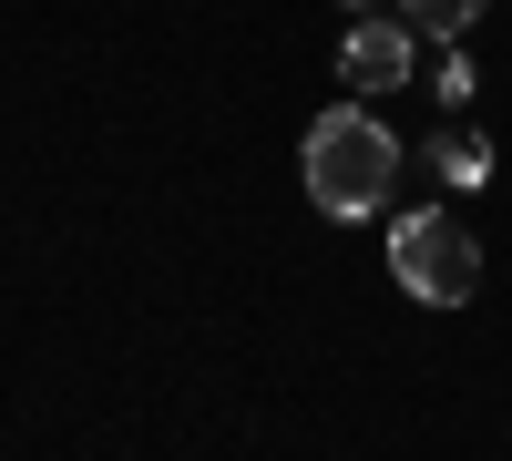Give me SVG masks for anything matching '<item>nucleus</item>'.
Wrapping results in <instances>:
<instances>
[{
  "label": "nucleus",
  "instance_id": "7ed1b4c3",
  "mask_svg": "<svg viewBox=\"0 0 512 461\" xmlns=\"http://www.w3.org/2000/svg\"><path fill=\"white\" fill-rule=\"evenodd\" d=\"M410 41H420L410 21H359V31H349V52H338V72L359 82V103H369V93H400V82H420Z\"/></svg>",
  "mask_w": 512,
  "mask_h": 461
},
{
  "label": "nucleus",
  "instance_id": "39448f33",
  "mask_svg": "<svg viewBox=\"0 0 512 461\" xmlns=\"http://www.w3.org/2000/svg\"><path fill=\"white\" fill-rule=\"evenodd\" d=\"M482 11H492V0H400V21H410L420 41H441V52H451V41H461V31H472Z\"/></svg>",
  "mask_w": 512,
  "mask_h": 461
},
{
  "label": "nucleus",
  "instance_id": "423d86ee",
  "mask_svg": "<svg viewBox=\"0 0 512 461\" xmlns=\"http://www.w3.org/2000/svg\"><path fill=\"white\" fill-rule=\"evenodd\" d=\"M420 82H431V93H441V123H451L461 103H472V82H482V72H472V62H461V41H451V52H441L431 72H420Z\"/></svg>",
  "mask_w": 512,
  "mask_h": 461
},
{
  "label": "nucleus",
  "instance_id": "f03ea898",
  "mask_svg": "<svg viewBox=\"0 0 512 461\" xmlns=\"http://www.w3.org/2000/svg\"><path fill=\"white\" fill-rule=\"evenodd\" d=\"M390 277L410 287L420 308H472V298H482V236L420 205V216L390 226Z\"/></svg>",
  "mask_w": 512,
  "mask_h": 461
},
{
  "label": "nucleus",
  "instance_id": "0eeeda50",
  "mask_svg": "<svg viewBox=\"0 0 512 461\" xmlns=\"http://www.w3.org/2000/svg\"><path fill=\"white\" fill-rule=\"evenodd\" d=\"M349 11H359V21H369V0H349Z\"/></svg>",
  "mask_w": 512,
  "mask_h": 461
},
{
  "label": "nucleus",
  "instance_id": "f257e3e1",
  "mask_svg": "<svg viewBox=\"0 0 512 461\" xmlns=\"http://www.w3.org/2000/svg\"><path fill=\"white\" fill-rule=\"evenodd\" d=\"M390 185H400V134L369 103H338V113L308 123V205H318V216L359 226V216L390 205Z\"/></svg>",
  "mask_w": 512,
  "mask_h": 461
},
{
  "label": "nucleus",
  "instance_id": "20e7f679",
  "mask_svg": "<svg viewBox=\"0 0 512 461\" xmlns=\"http://www.w3.org/2000/svg\"><path fill=\"white\" fill-rule=\"evenodd\" d=\"M431 164L451 185H492V134H472V123H441V144H431Z\"/></svg>",
  "mask_w": 512,
  "mask_h": 461
}]
</instances>
